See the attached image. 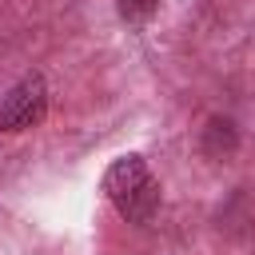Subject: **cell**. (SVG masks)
<instances>
[{
  "mask_svg": "<svg viewBox=\"0 0 255 255\" xmlns=\"http://www.w3.org/2000/svg\"><path fill=\"white\" fill-rule=\"evenodd\" d=\"M104 195L128 223H151L159 211V179L143 163V155H120L104 171Z\"/></svg>",
  "mask_w": 255,
  "mask_h": 255,
  "instance_id": "cell-1",
  "label": "cell"
},
{
  "mask_svg": "<svg viewBox=\"0 0 255 255\" xmlns=\"http://www.w3.org/2000/svg\"><path fill=\"white\" fill-rule=\"evenodd\" d=\"M44 116H48V84H44L40 72H28L0 100V128L4 131H28Z\"/></svg>",
  "mask_w": 255,
  "mask_h": 255,
  "instance_id": "cell-2",
  "label": "cell"
},
{
  "mask_svg": "<svg viewBox=\"0 0 255 255\" xmlns=\"http://www.w3.org/2000/svg\"><path fill=\"white\" fill-rule=\"evenodd\" d=\"M203 151L211 155V159H223V155H231L235 151V143H239V135H235V124L231 120H223V116H211L207 120V128H203Z\"/></svg>",
  "mask_w": 255,
  "mask_h": 255,
  "instance_id": "cell-3",
  "label": "cell"
},
{
  "mask_svg": "<svg viewBox=\"0 0 255 255\" xmlns=\"http://www.w3.org/2000/svg\"><path fill=\"white\" fill-rule=\"evenodd\" d=\"M116 8H120V16H124L128 24H147V20L155 16L159 0H116Z\"/></svg>",
  "mask_w": 255,
  "mask_h": 255,
  "instance_id": "cell-4",
  "label": "cell"
}]
</instances>
